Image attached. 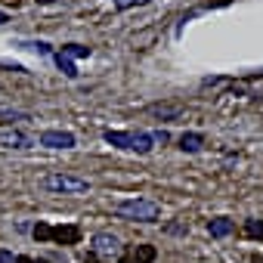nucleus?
Listing matches in <instances>:
<instances>
[{
	"mask_svg": "<svg viewBox=\"0 0 263 263\" xmlns=\"http://www.w3.org/2000/svg\"><path fill=\"white\" fill-rule=\"evenodd\" d=\"M115 214L124 217V220H134V223H155L161 208L149 198H127V201H118L115 204Z\"/></svg>",
	"mask_w": 263,
	"mask_h": 263,
	"instance_id": "nucleus-1",
	"label": "nucleus"
},
{
	"mask_svg": "<svg viewBox=\"0 0 263 263\" xmlns=\"http://www.w3.org/2000/svg\"><path fill=\"white\" fill-rule=\"evenodd\" d=\"M44 186L50 192H62V195H78V192H87L90 183L81 180V177H68V174H50L44 177Z\"/></svg>",
	"mask_w": 263,
	"mask_h": 263,
	"instance_id": "nucleus-2",
	"label": "nucleus"
},
{
	"mask_svg": "<svg viewBox=\"0 0 263 263\" xmlns=\"http://www.w3.org/2000/svg\"><path fill=\"white\" fill-rule=\"evenodd\" d=\"M34 146H37V140L28 137L25 130L13 127V130H4V134H0V149H19L22 152V149H34Z\"/></svg>",
	"mask_w": 263,
	"mask_h": 263,
	"instance_id": "nucleus-3",
	"label": "nucleus"
},
{
	"mask_svg": "<svg viewBox=\"0 0 263 263\" xmlns=\"http://www.w3.org/2000/svg\"><path fill=\"white\" fill-rule=\"evenodd\" d=\"M41 146H47V149H71L74 146V134H68V130H44Z\"/></svg>",
	"mask_w": 263,
	"mask_h": 263,
	"instance_id": "nucleus-4",
	"label": "nucleus"
},
{
	"mask_svg": "<svg viewBox=\"0 0 263 263\" xmlns=\"http://www.w3.org/2000/svg\"><path fill=\"white\" fill-rule=\"evenodd\" d=\"M93 251L96 254H118L121 251V241L111 232H96L93 235Z\"/></svg>",
	"mask_w": 263,
	"mask_h": 263,
	"instance_id": "nucleus-5",
	"label": "nucleus"
},
{
	"mask_svg": "<svg viewBox=\"0 0 263 263\" xmlns=\"http://www.w3.org/2000/svg\"><path fill=\"white\" fill-rule=\"evenodd\" d=\"M50 238L59 241V245H78V241H81V229H78V226H56Z\"/></svg>",
	"mask_w": 263,
	"mask_h": 263,
	"instance_id": "nucleus-6",
	"label": "nucleus"
},
{
	"mask_svg": "<svg viewBox=\"0 0 263 263\" xmlns=\"http://www.w3.org/2000/svg\"><path fill=\"white\" fill-rule=\"evenodd\" d=\"M152 134H146V130H137L134 137H130V152H140V155H149L152 152Z\"/></svg>",
	"mask_w": 263,
	"mask_h": 263,
	"instance_id": "nucleus-7",
	"label": "nucleus"
},
{
	"mask_svg": "<svg viewBox=\"0 0 263 263\" xmlns=\"http://www.w3.org/2000/svg\"><path fill=\"white\" fill-rule=\"evenodd\" d=\"M208 232H211L214 238H226V235H232V232H235V223H232V220H226V217H217V220H211V223H208Z\"/></svg>",
	"mask_w": 263,
	"mask_h": 263,
	"instance_id": "nucleus-8",
	"label": "nucleus"
},
{
	"mask_svg": "<svg viewBox=\"0 0 263 263\" xmlns=\"http://www.w3.org/2000/svg\"><path fill=\"white\" fill-rule=\"evenodd\" d=\"M105 143H111V146H118V149H127L130 152V137H134V134H130V130H105Z\"/></svg>",
	"mask_w": 263,
	"mask_h": 263,
	"instance_id": "nucleus-9",
	"label": "nucleus"
},
{
	"mask_svg": "<svg viewBox=\"0 0 263 263\" xmlns=\"http://www.w3.org/2000/svg\"><path fill=\"white\" fill-rule=\"evenodd\" d=\"M149 111H152L155 118H161V121H177V118L183 115V108H180V105H152Z\"/></svg>",
	"mask_w": 263,
	"mask_h": 263,
	"instance_id": "nucleus-10",
	"label": "nucleus"
},
{
	"mask_svg": "<svg viewBox=\"0 0 263 263\" xmlns=\"http://www.w3.org/2000/svg\"><path fill=\"white\" fill-rule=\"evenodd\" d=\"M201 146H204V137L201 134H183L180 137V149L183 152H198Z\"/></svg>",
	"mask_w": 263,
	"mask_h": 263,
	"instance_id": "nucleus-11",
	"label": "nucleus"
},
{
	"mask_svg": "<svg viewBox=\"0 0 263 263\" xmlns=\"http://www.w3.org/2000/svg\"><path fill=\"white\" fill-rule=\"evenodd\" d=\"M22 50H28V53H37V56H50L53 53V47L47 44V41H25V44H19Z\"/></svg>",
	"mask_w": 263,
	"mask_h": 263,
	"instance_id": "nucleus-12",
	"label": "nucleus"
},
{
	"mask_svg": "<svg viewBox=\"0 0 263 263\" xmlns=\"http://www.w3.org/2000/svg\"><path fill=\"white\" fill-rule=\"evenodd\" d=\"M134 260H137V263H152V260H155V248H152V245H137Z\"/></svg>",
	"mask_w": 263,
	"mask_h": 263,
	"instance_id": "nucleus-13",
	"label": "nucleus"
},
{
	"mask_svg": "<svg viewBox=\"0 0 263 263\" xmlns=\"http://www.w3.org/2000/svg\"><path fill=\"white\" fill-rule=\"evenodd\" d=\"M16 121H31V115L13 111V108H4V111H0V124H16Z\"/></svg>",
	"mask_w": 263,
	"mask_h": 263,
	"instance_id": "nucleus-14",
	"label": "nucleus"
},
{
	"mask_svg": "<svg viewBox=\"0 0 263 263\" xmlns=\"http://www.w3.org/2000/svg\"><path fill=\"white\" fill-rule=\"evenodd\" d=\"M56 65H59V71H62L65 78H78V68H74V62H71L68 56L59 53V56H56Z\"/></svg>",
	"mask_w": 263,
	"mask_h": 263,
	"instance_id": "nucleus-15",
	"label": "nucleus"
},
{
	"mask_svg": "<svg viewBox=\"0 0 263 263\" xmlns=\"http://www.w3.org/2000/svg\"><path fill=\"white\" fill-rule=\"evenodd\" d=\"M62 56H78V59H84V56H90V47H81V44H65V47H62Z\"/></svg>",
	"mask_w": 263,
	"mask_h": 263,
	"instance_id": "nucleus-16",
	"label": "nucleus"
},
{
	"mask_svg": "<svg viewBox=\"0 0 263 263\" xmlns=\"http://www.w3.org/2000/svg\"><path fill=\"white\" fill-rule=\"evenodd\" d=\"M245 232H248L251 238H263V220H248V223H245Z\"/></svg>",
	"mask_w": 263,
	"mask_h": 263,
	"instance_id": "nucleus-17",
	"label": "nucleus"
},
{
	"mask_svg": "<svg viewBox=\"0 0 263 263\" xmlns=\"http://www.w3.org/2000/svg\"><path fill=\"white\" fill-rule=\"evenodd\" d=\"M31 232H34V238H37V241H50V235H53V226H47V223H37Z\"/></svg>",
	"mask_w": 263,
	"mask_h": 263,
	"instance_id": "nucleus-18",
	"label": "nucleus"
},
{
	"mask_svg": "<svg viewBox=\"0 0 263 263\" xmlns=\"http://www.w3.org/2000/svg\"><path fill=\"white\" fill-rule=\"evenodd\" d=\"M152 4V0H115V10H130V7H143Z\"/></svg>",
	"mask_w": 263,
	"mask_h": 263,
	"instance_id": "nucleus-19",
	"label": "nucleus"
},
{
	"mask_svg": "<svg viewBox=\"0 0 263 263\" xmlns=\"http://www.w3.org/2000/svg\"><path fill=\"white\" fill-rule=\"evenodd\" d=\"M152 143H171V134H167V130H155V134H152Z\"/></svg>",
	"mask_w": 263,
	"mask_h": 263,
	"instance_id": "nucleus-20",
	"label": "nucleus"
},
{
	"mask_svg": "<svg viewBox=\"0 0 263 263\" xmlns=\"http://www.w3.org/2000/svg\"><path fill=\"white\" fill-rule=\"evenodd\" d=\"M167 232H174V235H183V232H186V226H180V223H171V226H167Z\"/></svg>",
	"mask_w": 263,
	"mask_h": 263,
	"instance_id": "nucleus-21",
	"label": "nucleus"
},
{
	"mask_svg": "<svg viewBox=\"0 0 263 263\" xmlns=\"http://www.w3.org/2000/svg\"><path fill=\"white\" fill-rule=\"evenodd\" d=\"M0 263H16V257L10 251H0Z\"/></svg>",
	"mask_w": 263,
	"mask_h": 263,
	"instance_id": "nucleus-22",
	"label": "nucleus"
},
{
	"mask_svg": "<svg viewBox=\"0 0 263 263\" xmlns=\"http://www.w3.org/2000/svg\"><path fill=\"white\" fill-rule=\"evenodd\" d=\"M96 260H99V254H96V251H87V254H84V263H96Z\"/></svg>",
	"mask_w": 263,
	"mask_h": 263,
	"instance_id": "nucleus-23",
	"label": "nucleus"
},
{
	"mask_svg": "<svg viewBox=\"0 0 263 263\" xmlns=\"http://www.w3.org/2000/svg\"><path fill=\"white\" fill-rule=\"evenodd\" d=\"M16 263H47V260H31V257H16Z\"/></svg>",
	"mask_w": 263,
	"mask_h": 263,
	"instance_id": "nucleus-24",
	"label": "nucleus"
},
{
	"mask_svg": "<svg viewBox=\"0 0 263 263\" xmlns=\"http://www.w3.org/2000/svg\"><path fill=\"white\" fill-rule=\"evenodd\" d=\"M121 263H137V260L134 257H121Z\"/></svg>",
	"mask_w": 263,
	"mask_h": 263,
	"instance_id": "nucleus-25",
	"label": "nucleus"
},
{
	"mask_svg": "<svg viewBox=\"0 0 263 263\" xmlns=\"http://www.w3.org/2000/svg\"><path fill=\"white\" fill-rule=\"evenodd\" d=\"M4 22H7V13H0V25H4Z\"/></svg>",
	"mask_w": 263,
	"mask_h": 263,
	"instance_id": "nucleus-26",
	"label": "nucleus"
},
{
	"mask_svg": "<svg viewBox=\"0 0 263 263\" xmlns=\"http://www.w3.org/2000/svg\"><path fill=\"white\" fill-rule=\"evenodd\" d=\"M37 4H53V0H37Z\"/></svg>",
	"mask_w": 263,
	"mask_h": 263,
	"instance_id": "nucleus-27",
	"label": "nucleus"
}]
</instances>
